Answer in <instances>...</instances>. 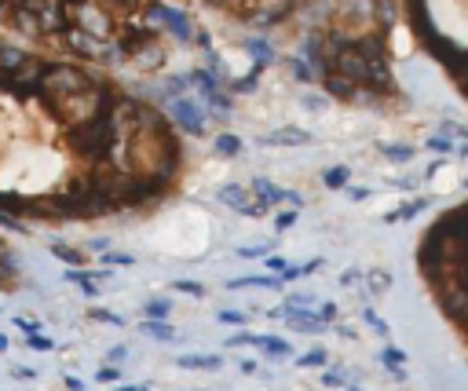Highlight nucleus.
I'll return each instance as SVG.
<instances>
[{"instance_id": "obj_4", "label": "nucleus", "mask_w": 468, "mask_h": 391, "mask_svg": "<svg viewBox=\"0 0 468 391\" xmlns=\"http://www.w3.org/2000/svg\"><path fill=\"white\" fill-rule=\"evenodd\" d=\"M0 285H19V267H15V260H11V249H8V242L0 238Z\"/></svg>"}, {"instance_id": "obj_6", "label": "nucleus", "mask_w": 468, "mask_h": 391, "mask_svg": "<svg viewBox=\"0 0 468 391\" xmlns=\"http://www.w3.org/2000/svg\"><path fill=\"white\" fill-rule=\"evenodd\" d=\"M147 333H154L158 340H168V336H172V329H168V325H161V322H147Z\"/></svg>"}, {"instance_id": "obj_1", "label": "nucleus", "mask_w": 468, "mask_h": 391, "mask_svg": "<svg viewBox=\"0 0 468 391\" xmlns=\"http://www.w3.org/2000/svg\"><path fill=\"white\" fill-rule=\"evenodd\" d=\"M183 139L114 70L0 37V216L99 224L183 183Z\"/></svg>"}, {"instance_id": "obj_3", "label": "nucleus", "mask_w": 468, "mask_h": 391, "mask_svg": "<svg viewBox=\"0 0 468 391\" xmlns=\"http://www.w3.org/2000/svg\"><path fill=\"white\" fill-rule=\"evenodd\" d=\"M421 271L435 304L468 344V208L450 212L424 238Z\"/></svg>"}, {"instance_id": "obj_7", "label": "nucleus", "mask_w": 468, "mask_h": 391, "mask_svg": "<svg viewBox=\"0 0 468 391\" xmlns=\"http://www.w3.org/2000/svg\"><path fill=\"white\" fill-rule=\"evenodd\" d=\"M26 340H30L33 347H41V351H48V347H51V340H44V336H37V333H26Z\"/></svg>"}, {"instance_id": "obj_5", "label": "nucleus", "mask_w": 468, "mask_h": 391, "mask_svg": "<svg viewBox=\"0 0 468 391\" xmlns=\"http://www.w3.org/2000/svg\"><path fill=\"white\" fill-rule=\"evenodd\" d=\"M179 366L183 370H219V358L209 355V358H179Z\"/></svg>"}, {"instance_id": "obj_2", "label": "nucleus", "mask_w": 468, "mask_h": 391, "mask_svg": "<svg viewBox=\"0 0 468 391\" xmlns=\"http://www.w3.org/2000/svg\"><path fill=\"white\" fill-rule=\"evenodd\" d=\"M161 0H0V26L59 55L114 70L161 66Z\"/></svg>"}]
</instances>
